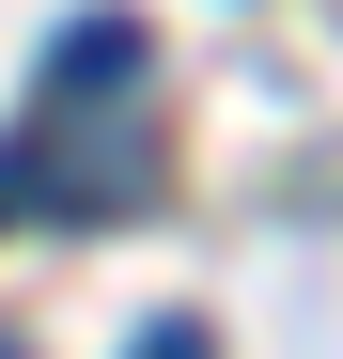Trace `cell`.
<instances>
[{"mask_svg": "<svg viewBox=\"0 0 343 359\" xmlns=\"http://www.w3.org/2000/svg\"><path fill=\"white\" fill-rule=\"evenodd\" d=\"M141 359H203V328H188V313H172V328H156V344H141Z\"/></svg>", "mask_w": 343, "mask_h": 359, "instance_id": "6da1fadb", "label": "cell"}]
</instances>
